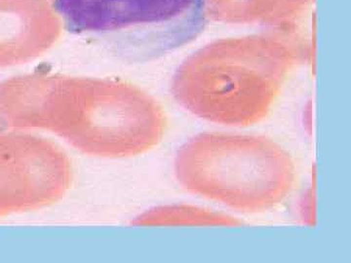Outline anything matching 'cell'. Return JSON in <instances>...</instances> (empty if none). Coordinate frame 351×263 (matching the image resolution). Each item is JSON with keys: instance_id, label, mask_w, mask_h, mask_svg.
<instances>
[{"instance_id": "obj_2", "label": "cell", "mask_w": 351, "mask_h": 263, "mask_svg": "<svg viewBox=\"0 0 351 263\" xmlns=\"http://www.w3.org/2000/svg\"><path fill=\"white\" fill-rule=\"evenodd\" d=\"M69 34L127 64L160 59L206 29L208 0H54Z\"/></svg>"}, {"instance_id": "obj_5", "label": "cell", "mask_w": 351, "mask_h": 263, "mask_svg": "<svg viewBox=\"0 0 351 263\" xmlns=\"http://www.w3.org/2000/svg\"><path fill=\"white\" fill-rule=\"evenodd\" d=\"M138 225H240L242 221L228 214L191 205H170L154 208L141 214Z\"/></svg>"}, {"instance_id": "obj_1", "label": "cell", "mask_w": 351, "mask_h": 263, "mask_svg": "<svg viewBox=\"0 0 351 263\" xmlns=\"http://www.w3.org/2000/svg\"><path fill=\"white\" fill-rule=\"evenodd\" d=\"M174 168L189 192L247 213L276 207L295 181L289 152L261 136L200 134L182 145Z\"/></svg>"}, {"instance_id": "obj_4", "label": "cell", "mask_w": 351, "mask_h": 263, "mask_svg": "<svg viewBox=\"0 0 351 263\" xmlns=\"http://www.w3.org/2000/svg\"><path fill=\"white\" fill-rule=\"evenodd\" d=\"M68 155L46 138L0 132V218L54 204L68 192Z\"/></svg>"}, {"instance_id": "obj_3", "label": "cell", "mask_w": 351, "mask_h": 263, "mask_svg": "<svg viewBox=\"0 0 351 263\" xmlns=\"http://www.w3.org/2000/svg\"><path fill=\"white\" fill-rule=\"evenodd\" d=\"M89 94L7 108L0 119L11 128L53 132L83 153L106 158L138 155L162 140L165 119L147 99L122 91Z\"/></svg>"}]
</instances>
